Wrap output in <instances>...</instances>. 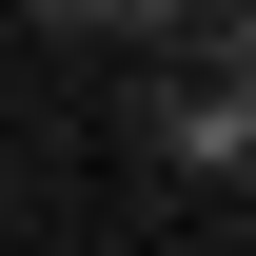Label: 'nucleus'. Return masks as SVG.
<instances>
[{"label":"nucleus","mask_w":256,"mask_h":256,"mask_svg":"<svg viewBox=\"0 0 256 256\" xmlns=\"http://www.w3.org/2000/svg\"><path fill=\"white\" fill-rule=\"evenodd\" d=\"M40 40H178V0H20Z\"/></svg>","instance_id":"1"}]
</instances>
